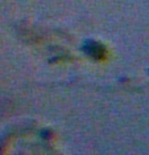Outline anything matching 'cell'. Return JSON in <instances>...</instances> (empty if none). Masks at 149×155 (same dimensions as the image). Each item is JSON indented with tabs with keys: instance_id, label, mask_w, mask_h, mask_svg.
<instances>
[{
	"instance_id": "cell-1",
	"label": "cell",
	"mask_w": 149,
	"mask_h": 155,
	"mask_svg": "<svg viewBox=\"0 0 149 155\" xmlns=\"http://www.w3.org/2000/svg\"><path fill=\"white\" fill-rule=\"evenodd\" d=\"M83 52L86 53L87 56H90L91 58H103L106 51H104V47L102 44H99L98 41H94V40H87L86 43L83 44Z\"/></svg>"
}]
</instances>
